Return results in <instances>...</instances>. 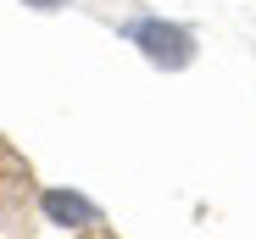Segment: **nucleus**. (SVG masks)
Wrapping results in <instances>:
<instances>
[{"label":"nucleus","mask_w":256,"mask_h":239,"mask_svg":"<svg viewBox=\"0 0 256 239\" xmlns=\"http://www.w3.org/2000/svg\"><path fill=\"white\" fill-rule=\"evenodd\" d=\"M28 6H39V11H56V6H67V0H28Z\"/></svg>","instance_id":"3"},{"label":"nucleus","mask_w":256,"mask_h":239,"mask_svg":"<svg viewBox=\"0 0 256 239\" xmlns=\"http://www.w3.org/2000/svg\"><path fill=\"white\" fill-rule=\"evenodd\" d=\"M45 217H50L56 228H100V223H106L100 206L84 201V195H72V189H45Z\"/></svg>","instance_id":"2"},{"label":"nucleus","mask_w":256,"mask_h":239,"mask_svg":"<svg viewBox=\"0 0 256 239\" xmlns=\"http://www.w3.org/2000/svg\"><path fill=\"white\" fill-rule=\"evenodd\" d=\"M128 39L140 45L145 61H156L162 72H178L195 61V33L184 22H162V17H140L134 28H128Z\"/></svg>","instance_id":"1"}]
</instances>
